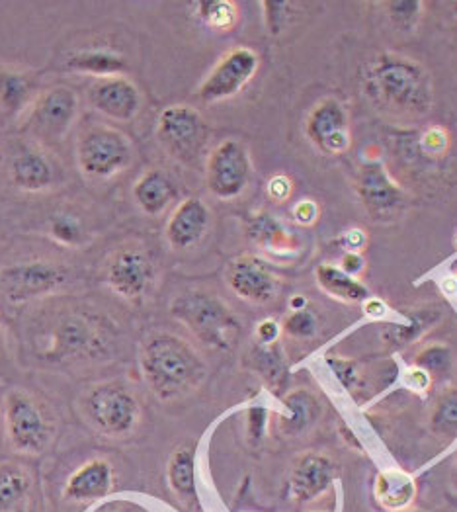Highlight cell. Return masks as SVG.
Here are the masks:
<instances>
[{
	"label": "cell",
	"instance_id": "obj_5",
	"mask_svg": "<svg viewBox=\"0 0 457 512\" xmlns=\"http://www.w3.org/2000/svg\"><path fill=\"white\" fill-rule=\"evenodd\" d=\"M79 407L88 427L104 438H127L141 423V403L124 382L114 380L88 387Z\"/></svg>",
	"mask_w": 457,
	"mask_h": 512
},
{
	"label": "cell",
	"instance_id": "obj_44",
	"mask_svg": "<svg viewBox=\"0 0 457 512\" xmlns=\"http://www.w3.org/2000/svg\"><path fill=\"white\" fill-rule=\"evenodd\" d=\"M454 18H456V24H457V2L454 4Z\"/></svg>",
	"mask_w": 457,
	"mask_h": 512
},
{
	"label": "cell",
	"instance_id": "obj_45",
	"mask_svg": "<svg viewBox=\"0 0 457 512\" xmlns=\"http://www.w3.org/2000/svg\"><path fill=\"white\" fill-rule=\"evenodd\" d=\"M403 512H420V511H411V509H409V511H403Z\"/></svg>",
	"mask_w": 457,
	"mask_h": 512
},
{
	"label": "cell",
	"instance_id": "obj_11",
	"mask_svg": "<svg viewBox=\"0 0 457 512\" xmlns=\"http://www.w3.org/2000/svg\"><path fill=\"white\" fill-rule=\"evenodd\" d=\"M260 57L250 47H235L225 53L198 88L204 104H217L237 96L258 73Z\"/></svg>",
	"mask_w": 457,
	"mask_h": 512
},
{
	"label": "cell",
	"instance_id": "obj_21",
	"mask_svg": "<svg viewBox=\"0 0 457 512\" xmlns=\"http://www.w3.org/2000/svg\"><path fill=\"white\" fill-rule=\"evenodd\" d=\"M133 200L143 214L157 217L178 200V186L167 172L151 169L143 172L133 184Z\"/></svg>",
	"mask_w": 457,
	"mask_h": 512
},
{
	"label": "cell",
	"instance_id": "obj_43",
	"mask_svg": "<svg viewBox=\"0 0 457 512\" xmlns=\"http://www.w3.org/2000/svg\"><path fill=\"white\" fill-rule=\"evenodd\" d=\"M366 264H364V260L360 258V255H354V253H348V255L344 256V264L340 266L342 270H346L348 274H352V276H356L362 268H364Z\"/></svg>",
	"mask_w": 457,
	"mask_h": 512
},
{
	"label": "cell",
	"instance_id": "obj_42",
	"mask_svg": "<svg viewBox=\"0 0 457 512\" xmlns=\"http://www.w3.org/2000/svg\"><path fill=\"white\" fill-rule=\"evenodd\" d=\"M290 190V182H288L284 176H278V178H274V180L270 182V186H268V192H270V196H272V198H276V200H284V198H288Z\"/></svg>",
	"mask_w": 457,
	"mask_h": 512
},
{
	"label": "cell",
	"instance_id": "obj_19",
	"mask_svg": "<svg viewBox=\"0 0 457 512\" xmlns=\"http://www.w3.org/2000/svg\"><path fill=\"white\" fill-rule=\"evenodd\" d=\"M88 102L110 120L131 122L141 110V92L125 77L98 79L88 88Z\"/></svg>",
	"mask_w": 457,
	"mask_h": 512
},
{
	"label": "cell",
	"instance_id": "obj_20",
	"mask_svg": "<svg viewBox=\"0 0 457 512\" xmlns=\"http://www.w3.org/2000/svg\"><path fill=\"white\" fill-rule=\"evenodd\" d=\"M114 489V468L106 460H90L75 471L65 485L67 501H98L110 495Z\"/></svg>",
	"mask_w": 457,
	"mask_h": 512
},
{
	"label": "cell",
	"instance_id": "obj_37",
	"mask_svg": "<svg viewBox=\"0 0 457 512\" xmlns=\"http://www.w3.org/2000/svg\"><path fill=\"white\" fill-rule=\"evenodd\" d=\"M317 327H319V321L311 313V309H307V307L291 311L290 315L282 323L284 333L291 337V339H297V341H307V339L315 337L317 335Z\"/></svg>",
	"mask_w": 457,
	"mask_h": 512
},
{
	"label": "cell",
	"instance_id": "obj_36",
	"mask_svg": "<svg viewBox=\"0 0 457 512\" xmlns=\"http://www.w3.org/2000/svg\"><path fill=\"white\" fill-rule=\"evenodd\" d=\"M436 321H438V313L432 315V319H430V313H426V317L416 315L409 325H389L383 331V339L395 346H405V344L415 341L416 337L424 331V327L428 329V325H434Z\"/></svg>",
	"mask_w": 457,
	"mask_h": 512
},
{
	"label": "cell",
	"instance_id": "obj_27",
	"mask_svg": "<svg viewBox=\"0 0 457 512\" xmlns=\"http://www.w3.org/2000/svg\"><path fill=\"white\" fill-rule=\"evenodd\" d=\"M67 69L84 75H94L100 79L122 77L127 71V61L124 55L108 49H84L77 55L69 57Z\"/></svg>",
	"mask_w": 457,
	"mask_h": 512
},
{
	"label": "cell",
	"instance_id": "obj_6",
	"mask_svg": "<svg viewBox=\"0 0 457 512\" xmlns=\"http://www.w3.org/2000/svg\"><path fill=\"white\" fill-rule=\"evenodd\" d=\"M2 421L10 448L22 456H42L55 438L53 419L42 401L24 389L6 393Z\"/></svg>",
	"mask_w": 457,
	"mask_h": 512
},
{
	"label": "cell",
	"instance_id": "obj_4",
	"mask_svg": "<svg viewBox=\"0 0 457 512\" xmlns=\"http://www.w3.org/2000/svg\"><path fill=\"white\" fill-rule=\"evenodd\" d=\"M172 319L184 325L196 341L213 350H233L241 339L243 325L225 299L209 290H186L170 301Z\"/></svg>",
	"mask_w": 457,
	"mask_h": 512
},
{
	"label": "cell",
	"instance_id": "obj_24",
	"mask_svg": "<svg viewBox=\"0 0 457 512\" xmlns=\"http://www.w3.org/2000/svg\"><path fill=\"white\" fill-rule=\"evenodd\" d=\"M374 493L383 511H409L416 499L415 477L401 470L381 471L375 477Z\"/></svg>",
	"mask_w": 457,
	"mask_h": 512
},
{
	"label": "cell",
	"instance_id": "obj_15",
	"mask_svg": "<svg viewBox=\"0 0 457 512\" xmlns=\"http://www.w3.org/2000/svg\"><path fill=\"white\" fill-rule=\"evenodd\" d=\"M225 280L229 290L254 305H266L278 296L280 284L276 274L256 256H239L229 262Z\"/></svg>",
	"mask_w": 457,
	"mask_h": 512
},
{
	"label": "cell",
	"instance_id": "obj_17",
	"mask_svg": "<svg viewBox=\"0 0 457 512\" xmlns=\"http://www.w3.org/2000/svg\"><path fill=\"white\" fill-rule=\"evenodd\" d=\"M338 466L323 452H305L290 473V497L297 505H309L323 497L336 479Z\"/></svg>",
	"mask_w": 457,
	"mask_h": 512
},
{
	"label": "cell",
	"instance_id": "obj_31",
	"mask_svg": "<svg viewBox=\"0 0 457 512\" xmlns=\"http://www.w3.org/2000/svg\"><path fill=\"white\" fill-rule=\"evenodd\" d=\"M430 432L448 444L457 440V387L436 401L430 415Z\"/></svg>",
	"mask_w": 457,
	"mask_h": 512
},
{
	"label": "cell",
	"instance_id": "obj_18",
	"mask_svg": "<svg viewBox=\"0 0 457 512\" xmlns=\"http://www.w3.org/2000/svg\"><path fill=\"white\" fill-rule=\"evenodd\" d=\"M211 227V210L202 198L182 200L170 214L165 229V237L170 249L190 251L200 245Z\"/></svg>",
	"mask_w": 457,
	"mask_h": 512
},
{
	"label": "cell",
	"instance_id": "obj_9",
	"mask_svg": "<svg viewBox=\"0 0 457 512\" xmlns=\"http://www.w3.org/2000/svg\"><path fill=\"white\" fill-rule=\"evenodd\" d=\"M155 133L168 155L180 163L192 165L208 143L209 128L196 108L174 104L159 114Z\"/></svg>",
	"mask_w": 457,
	"mask_h": 512
},
{
	"label": "cell",
	"instance_id": "obj_41",
	"mask_svg": "<svg viewBox=\"0 0 457 512\" xmlns=\"http://www.w3.org/2000/svg\"><path fill=\"white\" fill-rule=\"evenodd\" d=\"M278 337H280V325L276 321H272V319L262 321L258 325V329H256V339H258V342H262V344L278 342Z\"/></svg>",
	"mask_w": 457,
	"mask_h": 512
},
{
	"label": "cell",
	"instance_id": "obj_16",
	"mask_svg": "<svg viewBox=\"0 0 457 512\" xmlns=\"http://www.w3.org/2000/svg\"><path fill=\"white\" fill-rule=\"evenodd\" d=\"M79 116V96L69 86H51L32 106L30 122L45 137H63Z\"/></svg>",
	"mask_w": 457,
	"mask_h": 512
},
{
	"label": "cell",
	"instance_id": "obj_38",
	"mask_svg": "<svg viewBox=\"0 0 457 512\" xmlns=\"http://www.w3.org/2000/svg\"><path fill=\"white\" fill-rule=\"evenodd\" d=\"M415 364L424 374H432V376L446 374L452 366L450 348L442 344H430L416 356Z\"/></svg>",
	"mask_w": 457,
	"mask_h": 512
},
{
	"label": "cell",
	"instance_id": "obj_13",
	"mask_svg": "<svg viewBox=\"0 0 457 512\" xmlns=\"http://www.w3.org/2000/svg\"><path fill=\"white\" fill-rule=\"evenodd\" d=\"M356 192L368 215L377 223H391L405 210V194L379 161L362 165L356 178Z\"/></svg>",
	"mask_w": 457,
	"mask_h": 512
},
{
	"label": "cell",
	"instance_id": "obj_2",
	"mask_svg": "<svg viewBox=\"0 0 457 512\" xmlns=\"http://www.w3.org/2000/svg\"><path fill=\"white\" fill-rule=\"evenodd\" d=\"M139 370L149 391L163 403L196 393L208 378L202 352L180 335L155 331L139 346Z\"/></svg>",
	"mask_w": 457,
	"mask_h": 512
},
{
	"label": "cell",
	"instance_id": "obj_22",
	"mask_svg": "<svg viewBox=\"0 0 457 512\" xmlns=\"http://www.w3.org/2000/svg\"><path fill=\"white\" fill-rule=\"evenodd\" d=\"M34 485V475L24 464H0V512L32 511Z\"/></svg>",
	"mask_w": 457,
	"mask_h": 512
},
{
	"label": "cell",
	"instance_id": "obj_26",
	"mask_svg": "<svg viewBox=\"0 0 457 512\" xmlns=\"http://www.w3.org/2000/svg\"><path fill=\"white\" fill-rule=\"evenodd\" d=\"M10 174L14 186L24 192H43L55 180V171L49 159L40 151L32 149L22 151L12 159Z\"/></svg>",
	"mask_w": 457,
	"mask_h": 512
},
{
	"label": "cell",
	"instance_id": "obj_28",
	"mask_svg": "<svg viewBox=\"0 0 457 512\" xmlns=\"http://www.w3.org/2000/svg\"><path fill=\"white\" fill-rule=\"evenodd\" d=\"M315 276H317V284L321 286V290L338 301L362 303L370 296L368 288L356 276L348 274L340 266L321 264V266H317Z\"/></svg>",
	"mask_w": 457,
	"mask_h": 512
},
{
	"label": "cell",
	"instance_id": "obj_30",
	"mask_svg": "<svg viewBox=\"0 0 457 512\" xmlns=\"http://www.w3.org/2000/svg\"><path fill=\"white\" fill-rule=\"evenodd\" d=\"M34 79L26 73L0 69V110L8 116L22 112L34 96Z\"/></svg>",
	"mask_w": 457,
	"mask_h": 512
},
{
	"label": "cell",
	"instance_id": "obj_34",
	"mask_svg": "<svg viewBox=\"0 0 457 512\" xmlns=\"http://www.w3.org/2000/svg\"><path fill=\"white\" fill-rule=\"evenodd\" d=\"M381 8L385 10V16L389 22L399 28V32H413L420 18L424 2L420 0H395V2H383Z\"/></svg>",
	"mask_w": 457,
	"mask_h": 512
},
{
	"label": "cell",
	"instance_id": "obj_1",
	"mask_svg": "<svg viewBox=\"0 0 457 512\" xmlns=\"http://www.w3.org/2000/svg\"><path fill=\"white\" fill-rule=\"evenodd\" d=\"M360 88L375 112L387 120L416 124L432 112V75L409 55L375 53L362 65Z\"/></svg>",
	"mask_w": 457,
	"mask_h": 512
},
{
	"label": "cell",
	"instance_id": "obj_23",
	"mask_svg": "<svg viewBox=\"0 0 457 512\" xmlns=\"http://www.w3.org/2000/svg\"><path fill=\"white\" fill-rule=\"evenodd\" d=\"M321 417V403L309 389H295L284 397V413L278 430L286 438H297L313 427Z\"/></svg>",
	"mask_w": 457,
	"mask_h": 512
},
{
	"label": "cell",
	"instance_id": "obj_14",
	"mask_svg": "<svg viewBox=\"0 0 457 512\" xmlns=\"http://www.w3.org/2000/svg\"><path fill=\"white\" fill-rule=\"evenodd\" d=\"M106 282L116 296L125 301H139L147 296L155 282V264L143 249L127 247L110 258Z\"/></svg>",
	"mask_w": 457,
	"mask_h": 512
},
{
	"label": "cell",
	"instance_id": "obj_46",
	"mask_svg": "<svg viewBox=\"0 0 457 512\" xmlns=\"http://www.w3.org/2000/svg\"><path fill=\"white\" fill-rule=\"evenodd\" d=\"M456 466H457V454H456Z\"/></svg>",
	"mask_w": 457,
	"mask_h": 512
},
{
	"label": "cell",
	"instance_id": "obj_12",
	"mask_svg": "<svg viewBox=\"0 0 457 512\" xmlns=\"http://www.w3.org/2000/svg\"><path fill=\"white\" fill-rule=\"evenodd\" d=\"M305 135L319 153L329 157L344 155L352 145L348 108L338 98H323L307 114Z\"/></svg>",
	"mask_w": 457,
	"mask_h": 512
},
{
	"label": "cell",
	"instance_id": "obj_33",
	"mask_svg": "<svg viewBox=\"0 0 457 512\" xmlns=\"http://www.w3.org/2000/svg\"><path fill=\"white\" fill-rule=\"evenodd\" d=\"M198 8V16L202 22L217 30V32H227L237 24L239 10L237 4L231 0H204L194 4Z\"/></svg>",
	"mask_w": 457,
	"mask_h": 512
},
{
	"label": "cell",
	"instance_id": "obj_8",
	"mask_svg": "<svg viewBox=\"0 0 457 512\" xmlns=\"http://www.w3.org/2000/svg\"><path fill=\"white\" fill-rule=\"evenodd\" d=\"M69 270L53 260H30L0 268V294L10 303L47 298L67 288Z\"/></svg>",
	"mask_w": 457,
	"mask_h": 512
},
{
	"label": "cell",
	"instance_id": "obj_39",
	"mask_svg": "<svg viewBox=\"0 0 457 512\" xmlns=\"http://www.w3.org/2000/svg\"><path fill=\"white\" fill-rule=\"evenodd\" d=\"M291 2H262L264 10V22L272 36H278L284 32L290 20Z\"/></svg>",
	"mask_w": 457,
	"mask_h": 512
},
{
	"label": "cell",
	"instance_id": "obj_29",
	"mask_svg": "<svg viewBox=\"0 0 457 512\" xmlns=\"http://www.w3.org/2000/svg\"><path fill=\"white\" fill-rule=\"evenodd\" d=\"M247 235L252 243L266 251H291L293 235L268 212L252 214L247 221Z\"/></svg>",
	"mask_w": 457,
	"mask_h": 512
},
{
	"label": "cell",
	"instance_id": "obj_32",
	"mask_svg": "<svg viewBox=\"0 0 457 512\" xmlns=\"http://www.w3.org/2000/svg\"><path fill=\"white\" fill-rule=\"evenodd\" d=\"M252 366L272 387L282 385L286 378L284 356L278 342H272V344L258 342L252 352Z\"/></svg>",
	"mask_w": 457,
	"mask_h": 512
},
{
	"label": "cell",
	"instance_id": "obj_25",
	"mask_svg": "<svg viewBox=\"0 0 457 512\" xmlns=\"http://www.w3.org/2000/svg\"><path fill=\"white\" fill-rule=\"evenodd\" d=\"M168 485L174 493V497L184 505H196L198 503V491H196V452L192 446L182 444L178 446L170 458L167 468Z\"/></svg>",
	"mask_w": 457,
	"mask_h": 512
},
{
	"label": "cell",
	"instance_id": "obj_7",
	"mask_svg": "<svg viewBox=\"0 0 457 512\" xmlns=\"http://www.w3.org/2000/svg\"><path fill=\"white\" fill-rule=\"evenodd\" d=\"M131 159V141L120 129L92 126L84 129L77 141V165L92 180H106L124 172Z\"/></svg>",
	"mask_w": 457,
	"mask_h": 512
},
{
	"label": "cell",
	"instance_id": "obj_35",
	"mask_svg": "<svg viewBox=\"0 0 457 512\" xmlns=\"http://www.w3.org/2000/svg\"><path fill=\"white\" fill-rule=\"evenodd\" d=\"M49 235L65 245V247H79L83 243V223L71 214H55L49 219Z\"/></svg>",
	"mask_w": 457,
	"mask_h": 512
},
{
	"label": "cell",
	"instance_id": "obj_40",
	"mask_svg": "<svg viewBox=\"0 0 457 512\" xmlns=\"http://www.w3.org/2000/svg\"><path fill=\"white\" fill-rule=\"evenodd\" d=\"M331 366H333V370L336 372L338 380L344 384V387H352V385L356 384L358 374H356V368H354V364H352V362H348V360H340V358H334V360H331Z\"/></svg>",
	"mask_w": 457,
	"mask_h": 512
},
{
	"label": "cell",
	"instance_id": "obj_3",
	"mask_svg": "<svg viewBox=\"0 0 457 512\" xmlns=\"http://www.w3.org/2000/svg\"><path fill=\"white\" fill-rule=\"evenodd\" d=\"M40 356L49 362L75 364L104 360L114 346V329L98 313L71 309L59 313L38 342Z\"/></svg>",
	"mask_w": 457,
	"mask_h": 512
},
{
	"label": "cell",
	"instance_id": "obj_10",
	"mask_svg": "<svg viewBox=\"0 0 457 512\" xmlns=\"http://www.w3.org/2000/svg\"><path fill=\"white\" fill-rule=\"evenodd\" d=\"M252 172L247 145L239 139H223L208 155L206 186L217 200L229 202L245 194Z\"/></svg>",
	"mask_w": 457,
	"mask_h": 512
}]
</instances>
